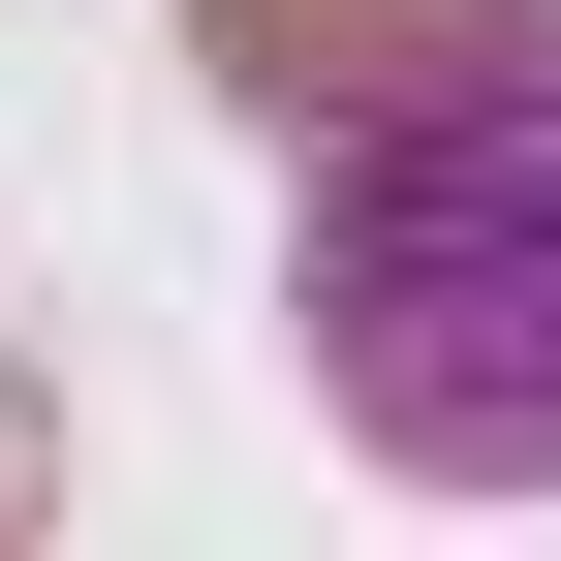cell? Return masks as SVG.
<instances>
[{"mask_svg": "<svg viewBox=\"0 0 561 561\" xmlns=\"http://www.w3.org/2000/svg\"><path fill=\"white\" fill-rule=\"evenodd\" d=\"M312 375L437 500H561V0H468L312 125Z\"/></svg>", "mask_w": 561, "mask_h": 561, "instance_id": "1", "label": "cell"}, {"mask_svg": "<svg viewBox=\"0 0 561 561\" xmlns=\"http://www.w3.org/2000/svg\"><path fill=\"white\" fill-rule=\"evenodd\" d=\"M405 32H437V0H219V62H250V94H280V125H343V94H375V62H405Z\"/></svg>", "mask_w": 561, "mask_h": 561, "instance_id": "2", "label": "cell"}, {"mask_svg": "<svg viewBox=\"0 0 561 561\" xmlns=\"http://www.w3.org/2000/svg\"><path fill=\"white\" fill-rule=\"evenodd\" d=\"M0 500H32V405H0Z\"/></svg>", "mask_w": 561, "mask_h": 561, "instance_id": "3", "label": "cell"}]
</instances>
